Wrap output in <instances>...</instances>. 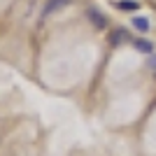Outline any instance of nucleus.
<instances>
[{"label":"nucleus","mask_w":156,"mask_h":156,"mask_svg":"<svg viewBox=\"0 0 156 156\" xmlns=\"http://www.w3.org/2000/svg\"><path fill=\"white\" fill-rule=\"evenodd\" d=\"M86 16H89V21H91L96 28H105V26H107L105 14L100 12V9H96V7H89V9H86Z\"/></svg>","instance_id":"f257e3e1"},{"label":"nucleus","mask_w":156,"mask_h":156,"mask_svg":"<svg viewBox=\"0 0 156 156\" xmlns=\"http://www.w3.org/2000/svg\"><path fill=\"white\" fill-rule=\"evenodd\" d=\"M70 2V0H47V5H44V9H42V16H49V14H54V12H58L61 7H65Z\"/></svg>","instance_id":"f03ea898"},{"label":"nucleus","mask_w":156,"mask_h":156,"mask_svg":"<svg viewBox=\"0 0 156 156\" xmlns=\"http://www.w3.org/2000/svg\"><path fill=\"white\" fill-rule=\"evenodd\" d=\"M133 44H135V49H137V51H142V54H151V51H154V44H151L149 40H144V37L133 40Z\"/></svg>","instance_id":"7ed1b4c3"},{"label":"nucleus","mask_w":156,"mask_h":156,"mask_svg":"<svg viewBox=\"0 0 156 156\" xmlns=\"http://www.w3.org/2000/svg\"><path fill=\"white\" fill-rule=\"evenodd\" d=\"M117 7L121 12H137V9H140V2H137V0H119Z\"/></svg>","instance_id":"20e7f679"},{"label":"nucleus","mask_w":156,"mask_h":156,"mask_svg":"<svg viewBox=\"0 0 156 156\" xmlns=\"http://www.w3.org/2000/svg\"><path fill=\"white\" fill-rule=\"evenodd\" d=\"M130 23H133V28H135V30H140V33H147V30L151 28L149 19H144V16H135V19L130 21Z\"/></svg>","instance_id":"39448f33"},{"label":"nucleus","mask_w":156,"mask_h":156,"mask_svg":"<svg viewBox=\"0 0 156 156\" xmlns=\"http://www.w3.org/2000/svg\"><path fill=\"white\" fill-rule=\"evenodd\" d=\"M119 40H126V30H117L112 35V44H119Z\"/></svg>","instance_id":"423d86ee"},{"label":"nucleus","mask_w":156,"mask_h":156,"mask_svg":"<svg viewBox=\"0 0 156 156\" xmlns=\"http://www.w3.org/2000/svg\"><path fill=\"white\" fill-rule=\"evenodd\" d=\"M147 65H149L151 70H156V56H149V61H147Z\"/></svg>","instance_id":"0eeeda50"}]
</instances>
